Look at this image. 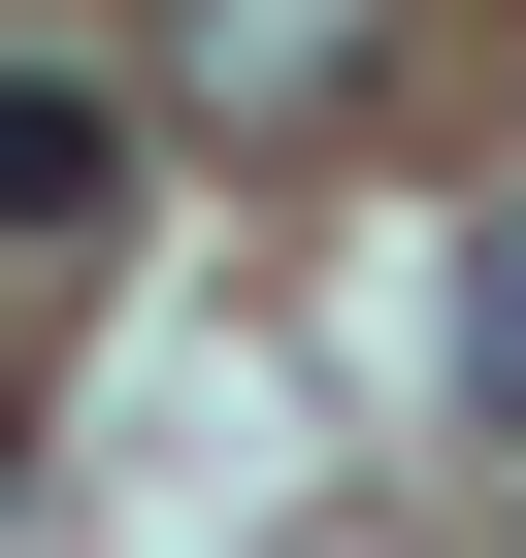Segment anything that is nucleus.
Here are the masks:
<instances>
[{
	"label": "nucleus",
	"instance_id": "f257e3e1",
	"mask_svg": "<svg viewBox=\"0 0 526 558\" xmlns=\"http://www.w3.org/2000/svg\"><path fill=\"white\" fill-rule=\"evenodd\" d=\"M165 66H198L230 132H330V99L395 66V0H165Z\"/></svg>",
	"mask_w": 526,
	"mask_h": 558
},
{
	"label": "nucleus",
	"instance_id": "f03ea898",
	"mask_svg": "<svg viewBox=\"0 0 526 558\" xmlns=\"http://www.w3.org/2000/svg\"><path fill=\"white\" fill-rule=\"evenodd\" d=\"M99 197H132V99L99 66H0V263H67Z\"/></svg>",
	"mask_w": 526,
	"mask_h": 558
},
{
	"label": "nucleus",
	"instance_id": "7ed1b4c3",
	"mask_svg": "<svg viewBox=\"0 0 526 558\" xmlns=\"http://www.w3.org/2000/svg\"><path fill=\"white\" fill-rule=\"evenodd\" d=\"M461 395H493V427H526V230H493V263H461Z\"/></svg>",
	"mask_w": 526,
	"mask_h": 558
}]
</instances>
